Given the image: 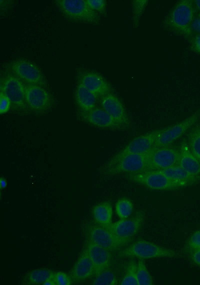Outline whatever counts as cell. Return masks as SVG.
I'll return each mask as SVG.
<instances>
[{
	"mask_svg": "<svg viewBox=\"0 0 200 285\" xmlns=\"http://www.w3.org/2000/svg\"><path fill=\"white\" fill-rule=\"evenodd\" d=\"M194 20V8L191 0L178 2L172 8L166 20V26L173 32L189 38L192 34L191 26Z\"/></svg>",
	"mask_w": 200,
	"mask_h": 285,
	"instance_id": "obj_1",
	"label": "cell"
},
{
	"mask_svg": "<svg viewBox=\"0 0 200 285\" xmlns=\"http://www.w3.org/2000/svg\"><path fill=\"white\" fill-rule=\"evenodd\" d=\"M178 254L172 250L162 247L145 240H138L120 250V257L136 258L138 259L176 258Z\"/></svg>",
	"mask_w": 200,
	"mask_h": 285,
	"instance_id": "obj_2",
	"label": "cell"
},
{
	"mask_svg": "<svg viewBox=\"0 0 200 285\" xmlns=\"http://www.w3.org/2000/svg\"><path fill=\"white\" fill-rule=\"evenodd\" d=\"M55 2L61 13L71 21L90 24L99 22L98 13L90 8L85 0H56Z\"/></svg>",
	"mask_w": 200,
	"mask_h": 285,
	"instance_id": "obj_3",
	"label": "cell"
},
{
	"mask_svg": "<svg viewBox=\"0 0 200 285\" xmlns=\"http://www.w3.org/2000/svg\"><path fill=\"white\" fill-rule=\"evenodd\" d=\"M130 179L148 188L158 190H174L186 186L174 181L157 170L130 174Z\"/></svg>",
	"mask_w": 200,
	"mask_h": 285,
	"instance_id": "obj_4",
	"label": "cell"
},
{
	"mask_svg": "<svg viewBox=\"0 0 200 285\" xmlns=\"http://www.w3.org/2000/svg\"><path fill=\"white\" fill-rule=\"evenodd\" d=\"M0 92L10 99L12 108L18 111H24L27 107L25 100V86L23 82L12 72L1 76Z\"/></svg>",
	"mask_w": 200,
	"mask_h": 285,
	"instance_id": "obj_5",
	"label": "cell"
},
{
	"mask_svg": "<svg viewBox=\"0 0 200 285\" xmlns=\"http://www.w3.org/2000/svg\"><path fill=\"white\" fill-rule=\"evenodd\" d=\"M150 152L126 156L114 164H106L104 170L108 175L122 173L134 174L146 171Z\"/></svg>",
	"mask_w": 200,
	"mask_h": 285,
	"instance_id": "obj_6",
	"label": "cell"
},
{
	"mask_svg": "<svg viewBox=\"0 0 200 285\" xmlns=\"http://www.w3.org/2000/svg\"><path fill=\"white\" fill-rule=\"evenodd\" d=\"M162 130V128L154 130L134 138L123 149L114 154L106 164H114L130 154H142L149 152L154 148Z\"/></svg>",
	"mask_w": 200,
	"mask_h": 285,
	"instance_id": "obj_7",
	"label": "cell"
},
{
	"mask_svg": "<svg viewBox=\"0 0 200 285\" xmlns=\"http://www.w3.org/2000/svg\"><path fill=\"white\" fill-rule=\"evenodd\" d=\"M144 218V213L139 212L130 218L112 222L106 229L118 238L124 246L128 244L138 232Z\"/></svg>",
	"mask_w": 200,
	"mask_h": 285,
	"instance_id": "obj_8",
	"label": "cell"
},
{
	"mask_svg": "<svg viewBox=\"0 0 200 285\" xmlns=\"http://www.w3.org/2000/svg\"><path fill=\"white\" fill-rule=\"evenodd\" d=\"M200 112H196L184 120L162 128L154 148L167 146L180 138L197 122Z\"/></svg>",
	"mask_w": 200,
	"mask_h": 285,
	"instance_id": "obj_9",
	"label": "cell"
},
{
	"mask_svg": "<svg viewBox=\"0 0 200 285\" xmlns=\"http://www.w3.org/2000/svg\"><path fill=\"white\" fill-rule=\"evenodd\" d=\"M11 72L27 84L45 86V78L34 64L24 59L12 61L10 64Z\"/></svg>",
	"mask_w": 200,
	"mask_h": 285,
	"instance_id": "obj_10",
	"label": "cell"
},
{
	"mask_svg": "<svg viewBox=\"0 0 200 285\" xmlns=\"http://www.w3.org/2000/svg\"><path fill=\"white\" fill-rule=\"evenodd\" d=\"M180 158V150L174 148H153L150 152L147 170H158L178 165Z\"/></svg>",
	"mask_w": 200,
	"mask_h": 285,
	"instance_id": "obj_11",
	"label": "cell"
},
{
	"mask_svg": "<svg viewBox=\"0 0 200 285\" xmlns=\"http://www.w3.org/2000/svg\"><path fill=\"white\" fill-rule=\"evenodd\" d=\"M25 100L27 107L36 112L46 110L52 104L50 94L43 86L38 85L25 86Z\"/></svg>",
	"mask_w": 200,
	"mask_h": 285,
	"instance_id": "obj_12",
	"label": "cell"
},
{
	"mask_svg": "<svg viewBox=\"0 0 200 285\" xmlns=\"http://www.w3.org/2000/svg\"><path fill=\"white\" fill-rule=\"evenodd\" d=\"M87 240L110 252L123 247L118 238L108 229L98 225L88 226Z\"/></svg>",
	"mask_w": 200,
	"mask_h": 285,
	"instance_id": "obj_13",
	"label": "cell"
},
{
	"mask_svg": "<svg viewBox=\"0 0 200 285\" xmlns=\"http://www.w3.org/2000/svg\"><path fill=\"white\" fill-rule=\"evenodd\" d=\"M84 120L95 127L111 130H122L126 128L118 122L103 108H95L91 110L82 112Z\"/></svg>",
	"mask_w": 200,
	"mask_h": 285,
	"instance_id": "obj_14",
	"label": "cell"
},
{
	"mask_svg": "<svg viewBox=\"0 0 200 285\" xmlns=\"http://www.w3.org/2000/svg\"><path fill=\"white\" fill-rule=\"evenodd\" d=\"M86 250L92 262L94 276L110 268L112 260L111 252L87 240Z\"/></svg>",
	"mask_w": 200,
	"mask_h": 285,
	"instance_id": "obj_15",
	"label": "cell"
},
{
	"mask_svg": "<svg viewBox=\"0 0 200 285\" xmlns=\"http://www.w3.org/2000/svg\"><path fill=\"white\" fill-rule=\"evenodd\" d=\"M100 104L103 108L118 122L128 128L130 124L126 110L117 96L110 93L102 97Z\"/></svg>",
	"mask_w": 200,
	"mask_h": 285,
	"instance_id": "obj_16",
	"label": "cell"
},
{
	"mask_svg": "<svg viewBox=\"0 0 200 285\" xmlns=\"http://www.w3.org/2000/svg\"><path fill=\"white\" fill-rule=\"evenodd\" d=\"M78 82L97 97L102 98L111 93V87L108 82L100 74L95 72L82 73L78 77Z\"/></svg>",
	"mask_w": 200,
	"mask_h": 285,
	"instance_id": "obj_17",
	"label": "cell"
},
{
	"mask_svg": "<svg viewBox=\"0 0 200 285\" xmlns=\"http://www.w3.org/2000/svg\"><path fill=\"white\" fill-rule=\"evenodd\" d=\"M94 275L92 262L84 248L80 254L71 270L72 280L77 282L85 281Z\"/></svg>",
	"mask_w": 200,
	"mask_h": 285,
	"instance_id": "obj_18",
	"label": "cell"
},
{
	"mask_svg": "<svg viewBox=\"0 0 200 285\" xmlns=\"http://www.w3.org/2000/svg\"><path fill=\"white\" fill-rule=\"evenodd\" d=\"M179 150L180 158L178 165L200 180V163L190 152L186 142H182Z\"/></svg>",
	"mask_w": 200,
	"mask_h": 285,
	"instance_id": "obj_19",
	"label": "cell"
},
{
	"mask_svg": "<svg viewBox=\"0 0 200 285\" xmlns=\"http://www.w3.org/2000/svg\"><path fill=\"white\" fill-rule=\"evenodd\" d=\"M74 98L78 106L82 112L91 110L96 108L97 96L79 82L75 90Z\"/></svg>",
	"mask_w": 200,
	"mask_h": 285,
	"instance_id": "obj_20",
	"label": "cell"
},
{
	"mask_svg": "<svg viewBox=\"0 0 200 285\" xmlns=\"http://www.w3.org/2000/svg\"><path fill=\"white\" fill-rule=\"evenodd\" d=\"M157 171L162 174L168 178L182 183L186 186L196 183L200 180L188 173L178 165Z\"/></svg>",
	"mask_w": 200,
	"mask_h": 285,
	"instance_id": "obj_21",
	"label": "cell"
},
{
	"mask_svg": "<svg viewBox=\"0 0 200 285\" xmlns=\"http://www.w3.org/2000/svg\"><path fill=\"white\" fill-rule=\"evenodd\" d=\"M94 221L98 226L106 228L112 223V208L108 202H103L96 204L92 210Z\"/></svg>",
	"mask_w": 200,
	"mask_h": 285,
	"instance_id": "obj_22",
	"label": "cell"
},
{
	"mask_svg": "<svg viewBox=\"0 0 200 285\" xmlns=\"http://www.w3.org/2000/svg\"><path fill=\"white\" fill-rule=\"evenodd\" d=\"M52 270L39 268L27 272L24 276L22 284L26 285H40L44 283L54 274Z\"/></svg>",
	"mask_w": 200,
	"mask_h": 285,
	"instance_id": "obj_23",
	"label": "cell"
},
{
	"mask_svg": "<svg viewBox=\"0 0 200 285\" xmlns=\"http://www.w3.org/2000/svg\"><path fill=\"white\" fill-rule=\"evenodd\" d=\"M190 150L200 163V123L195 124L188 134Z\"/></svg>",
	"mask_w": 200,
	"mask_h": 285,
	"instance_id": "obj_24",
	"label": "cell"
},
{
	"mask_svg": "<svg viewBox=\"0 0 200 285\" xmlns=\"http://www.w3.org/2000/svg\"><path fill=\"white\" fill-rule=\"evenodd\" d=\"M137 262L130 260L126 267L125 274L120 282L122 285H138L136 276Z\"/></svg>",
	"mask_w": 200,
	"mask_h": 285,
	"instance_id": "obj_25",
	"label": "cell"
},
{
	"mask_svg": "<svg viewBox=\"0 0 200 285\" xmlns=\"http://www.w3.org/2000/svg\"><path fill=\"white\" fill-rule=\"evenodd\" d=\"M118 284L116 275L110 268L96 276L92 283L94 285H116Z\"/></svg>",
	"mask_w": 200,
	"mask_h": 285,
	"instance_id": "obj_26",
	"label": "cell"
},
{
	"mask_svg": "<svg viewBox=\"0 0 200 285\" xmlns=\"http://www.w3.org/2000/svg\"><path fill=\"white\" fill-rule=\"evenodd\" d=\"M137 279L138 285H152V278L148 272L144 260L139 259L137 262Z\"/></svg>",
	"mask_w": 200,
	"mask_h": 285,
	"instance_id": "obj_27",
	"label": "cell"
},
{
	"mask_svg": "<svg viewBox=\"0 0 200 285\" xmlns=\"http://www.w3.org/2000/svg\"><path fill=\"white\" fill-rule=\"evenodd\" d=\"M133 208L132 203L127 198L119 200L115 206L116 214L120 219L128 218L132 214Z\"/></svg>",
	"mask_w": 200,
	"mask_h": 285,
	"instance_id": "obj_28",
	"label": "cell"
},
{
	"mask_svg": "<svg viewBox=\"0 0 200 285\" xmlns=\"http://www.w3.org/2000/svg\"><path fill=\"white\" fill-rule=\"evenodd\" d=\"M148 0H135L132 2L133 27L137 28L148 4Z\"/></svg>",
	"mask_w": 200,
	"mask_h": 285,
	"instance_id": "obj_29",
	"label": "cell"
},
{
	"mask_svg": "<svg viewBox=\"0 0 200 285\" xmlns=\"http://www.w3.org/2000/svg\"><path fill=\"white\" fill-rule=\"evenodd\" d=\"M200 248V230L194 232L189 238L185 246L187 252H192Z\"/></svg>",
	"mask_w": 200,
	"mask_h": 285,
	"instance_id": "obj_30",
	"label": "cell"
},
{
	"mask_svg": "<svg viewBox=\"0 0 200 285\" xmlns=\"http://www.w3.org/2000/svg\"><path fill=\"white\" fill-rule=\"evenodd\" d=\"M54 278L56 285H71L72 283L71 276L62 271L54 272Z\"/></svg>",
	"mask_w": 200,
	"mask_h": 285,
	"instance_id": "obj_31",
	"label": "cell"
},
{
	"mask_svg": "<svg viewBox=\"0 0 200 285\" xmlns=\"http://www.w3.org/2000/svg\"><path fill=\"white\" fill-rule=\"evenodd\" d=\"M87 6L92 10L104 13L106 10V2L104 0H85Z\"/></svg>",
	"mask_w": 200,
	"mask_h": 285,
	"instance_id": "obj_32",
	"label": "cell"
},
{
	"mask_svg": "<svg viewBox=\"0 0 200 285\" xmlns=\"http://www.w3.org/2000/svg\"><path fill=\"white\" fill-rule=\"evenodd\" d=\"M11 102L8 96L2 92H0V113L1 114L7 112L10 106Z\"/></svg>",
	"mask_w": 200,
	"mask_h": 285,
	"instance_id": "obj_33",
	"label": "cell"
},
{
	"mask_svg": "<svg viewBox=\"0 0 200 285\" xmlns=\"http://www.w3.org/2000/svg\"><path fill=\"white\" fill-rule=\"evenodd\" d=\"M191 46L193 50L200 54V34H198L192 38Z\"/></svg>",
	"mask_w": 200,
	"mask_h": 285,
	"instance_id": "obj_34",
	"label": "cell"
},
{
	"mask_svg": "<svg viewBox=\"0 0 200 285\" xmlns=\"http://www.w3.org/2000/svg\"><path fill=\"white\" fill-rule=\"evenodd\" d=\"M192 262L196 265L200 266V248L190 253Z\"/></svg>",
	"mask_w": 200,
	"mask_h": 285,
	"instance_id": "obj_35",
	"label": "cell"
},
{
	"mask_svg": "<svg viewBox=\"0 0 200 285\" xmlns=\"http://www.w3.org/2000/svg\"><path fill=\"white\" fill-rule=\"evenodd\" d=\"M191 28L192 30L200 34V16L197 17L193 20Z\"/></svg>",
	"mask_w": 200,
	"mask_h": 285,
	"instance_id": "obj_36",
	"label": "cell"
},
{
	"mask_svg": "<svg viewBox=\"0 0 200 285\" xmlns=\"http://www.w3.org/2000/svg\"><path fill=\"white\" fill-rule=\"evenodd\" d=\"M43 285H56L54 274L44 283Z\"/></svg>",
	"mask_w": 200,
	"mask_h": 285,
	"instance_id": "obj_37",
	"label": "cell"
},
{
	"mask_svg": "<svg viewBox=\"0 0 200 285\" xmlns=\"http://www.w3.org/2000/svg\"><path fill=\"white\" fill-rule=\"evenodd\" d=\"M0 189H4L6 188L7 182L6 178L4 177H1L0 180Z\"/></svg>",
	"mask_w": 200,
	"mask_h": 285,
	"instance_id": "obj_38",
	"label": "cell"
},
{
	"mask_svg": "<svg viewBox=\"0 0 200 285\" xmlns=\"http://www.w3.org/2000/svg\"><path fill=\"white\" fill-rule=\"evenodd\" d=\"M195 5L198 10L200 12V0H196L194 1Z\"/></svg>",
	"mask_w": 200,
	"mask_h": 285,
	"instance_id": "obj_39",
	"label": "cell"
}]
</instances>
